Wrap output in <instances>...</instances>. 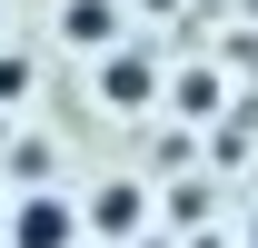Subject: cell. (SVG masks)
Masks as SVG:
<instances>
[{"instance_id":"obj_2","label":"cell","mask_w":258,"mask_h":248,"mask_svg":"<svg viewBox=\"0 0 258 248\" xmlns=\"http://www.w3.org/2000/svg\"><path fill=\"white\" fill-rule=\"evenodd\" d=\"M80 218H90V238H139V218H149V189H139V179H99L90 199H80Z\"/></svg>"},{"instance_id":"obj_5","label":"cell","mask_w":258,"mask_h":248,"mask_svg":"<svg viewBox=\"0 0 258 248\" xmlns=\"http://www.w3.org/2000/svg\"><path fill=\"white\" fill-rule=\"evenodd\" d=\"M20 99H30V60H20V50H0V109H20Z\"/></svg>"},{"instance_id":"obj_3","label":"cell","mask_w":258,"mask_h":248,"mask_svg":"<svg viewBox=\"0 0 258 248\" xmlns=\"http://www.w3.org/2000/svg\"><path fill=\"white\" fill-rule=\"evenodd\" d=\"M99 99H109V109H149V99H159V70L139 60V50H109V60H99Z\"/></svg>"},{"instance_id":"obj_4","label":"cell","mask_w":258,"mask_h":248,"mask_svg":"<svg viewBox=\"0 0 258 248\" xmlns=\"http://www.w3.org/2000/svg\"><path fill=\"white\" fill-rule=\"evenodd\" d=\"M60 40L70 50H109L119 40V0H60Z\"/></svg>"},{"instance_id":"obj_8","label":"cell","mask_w":258,"mask_h":248,"mask_svg":"<svg viewBox=\"0 0 258 248\" xmlns=\"http://www.w3.org/2000/svg\"><path fill=\"white\" fill-rule=\"evenodd\" d=\"M248 248H258V218H248Z\"/></svg>"},{"instance_id":"obj_7","label":"cell","mask_w":258,"mask_h":248,"mask_svg":"<svg viewBox=\"0 0 258 248\" xmlns=\"http://www.w3.org/2000/svg\"><path fill=\"white\" fill-rule=\"evenodd\" d=\"M0 30H10V0H0Z\"/></svg>"},{"instance_id":"obj_1","label":"cell","mask_w":258,"mask_h":248,"mask_svg":"<svg viewBox=\"0 0 258 248\" xmlns=\"http://www.w3.org/2000/svg\"><path fill=\"white\" fill-rule=\"evenodd\" d=\"M80 238H90V218H80L70 189H20L10 199V248H80Z\"/></svg>"},{"instance_id":"obj_6","label":"cell","mask_w":258,"mask_h":248,"mask_svg":"<svg viewBox=\"0 0 258 248\" xmlns=\"http://www.w3.org/2000/svg\"><path fill=\"white\" fill-rule=\"evenodd\" d=\"M0 248H10V199H0Z\"/></svg>"}]
</instances>
